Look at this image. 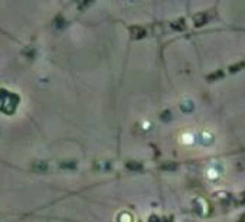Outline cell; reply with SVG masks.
Returning a JSON list of instances; mask_svg holds the SVG:
<instances>
[{"label":"cell","instance_id":"cell-1","mask_svg":"<svg viewBox=\"0 0 245 222\" xmlns=\"http://www.w3.org/2000/svg\"><path fill=\"white\" fill-rule=\"evenodd\" d=\"M130 33H131V36H133L134 39H140V38H144L146 32H144V29L140 28V26H131Z\"/></svg>","mask_w":245,"mask_h":222},{"label":"cell","instance_id":"cell-2","mask_svg":"<svg viewBox=\"0 0 245 222\" xmlns=\"http://www.w3.org/2000/svg\"><path fill=\"white\" fill-rule=\"evenodd\" d=\"M208 20V17L205 13H199V15H196L195 17H193V22H195V26H202V25H205Z\"/></svg>","mask_w":245,"mask_h":222},{"label":"cell","instance_id":"cell-3","mask_svg":"<svg viewBox=\"0 0 245 222\" xmlns=\"http://www.w3.org/2000/svg\"><path fill=\"white\" fill-rule=\"evenodd\" d=\"M180 108H182V111H183V113H191V111L193 110V104H192L191 100L182 101V104H180Z\"/></svg>","mask_w":245,"mask_h":222},{"label":"cell","instance_id":"cell-4","mask_svg":"<svg viewBox=\"0 0 245 222\" xmlns=\"http://www.w3.org/2000/svg\"><path fill=\"white\" fill-rule=\"evenodd\" d=\"M125 166L128 167L130 170H140V169H142V165H140L138 161H127Z\"/></svg>","mask_w":245,"mask_h":222},{"label":"cell","instance_id":"cell-5","mask_svg":"<svg viewBox=\"0 0 245 222\" xmlns=\"http://www.w3.org/2000/svg\"><path fill=\"white\" fill-rule=\"evenodd\" d=\"M202 137H203V139H201V141L203 143V144H211V143L213 141L212 134H203Z\"/></svg>","mask_w":245,"mask_h":222},{"label":"cell","instance_id":"cell-6","mask_svg":"<svg viewBox=\"0 0 245 222\" xmlns=\"http://www.w3.org/2000/svg\"><path fill=\"white\" fill-rule=\"evenodd\" d=\"M172 26H173V29H176V30H182V29H185V25H183V20H179V22L173 23Z\"/></svg>","mask_w":245,"mask_h":222},{"label":"cell","instance_id":"cell-7","mask_svg":"<svg viewBox=\"0 0 245 222\" xmlns=\"http://www.w3.org/2000/svg\"><path fill=\"white\" fill-rule=\"evenodd\" d=\"M219 77H222V72H221V71L212 74V75H209V77H208V79H211V81H212V79H216V78H219Z\"/></svg>","mask_w":245,"mask_h":222},{"label":"cell","instance_id":"cell-8","mask_svg":"<svg viewBox=\"0 0 245 222\" xmlns=\"http://www.w3.org/2000/svg\"><path fill=\"white\" fill-rule=\"evenodd\" d=\"M162 120H164V121H169V120H170V113H169V111H164L163 114H162Z\"/></svg>","mask_w":245,"mask_h":222},{"label":"cell","instance_id":"cell-9","mask_svg":"<svg viewBox=\"0 0 245 222\" xmlns=\"http://www.w3.org/2000/svg\"><path fill=\"white\" fill-rule=\"evenodd\" d=\"M242 67H244V64H238V65H235V67H231V72H236V71Z\"/></svg>","mask_w":245,"mask_h":222},{"label":"cell","instance_id":"cell-10","mask_svg":"<svg viewBox=\"0 0 245 222\" xmlns=\"http://www.w3.org/2000/svg\"><path fill=\"white\" fill-rule=\"evenodd\" d=\"M149 222H160V219H159L156 215H152V217L149 218Z\"/></svg>","mask_w":245,"mask_h":222},{"label":"cell","instance_id":"cell-11","mask_svg":"<svg viewBox=\"0 0 245 222\" xmlns=\"http://www.w3.org/2000/svg\"><path fill=\"white\" fill-rule=\"evenodd\" d=\"M174 167H176V165H170V166L166 165V166H163V169H174Z\"/></svg>","mask_w":245,"mask_h":222},{"label":"cell","instance_id":"cell-12","mask_svg":"<svg viewBox=\"0 0 245 222\" xmlns=\"http://www.w3.org/2000/svg\"><path fill=\"white\" fill-rule=\"evenodd\" d=\"M163 222H172V218H167V219H164Z\"/></svg>","mask_w":245,"mask_h":222}]
</instances>
